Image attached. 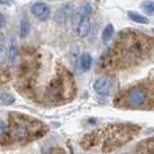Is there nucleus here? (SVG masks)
<instances>
[{
    "label": "nucleus",
    "mask_w": 154,
    "mask_h": 154,
    "mask_svg": "<svg viewBox=\"0 0 154 154\" xmlns=\"http://www.w3.org/2000/svg\"><path fill=\"white\" fill-rule=\"evenodd\" d=\"M153 50V37L136 29H124L102 57L101 66L109 72L133 69L146 62Z\"/></svg>",
    "instance_id": "obj_1"
},
{
    "label": "nucleus",
    "mask_w": 154,
    "mask_h": 154,
    "mask_svg": "<svg viewBox=\"0 0 154 154\" xmlns=\"http://www.w3.org/2000/svg\"><path fill=\"white\" fill-rule=\"evenodd\" d=\"M44 132V124L29 116L12 112L9 117L7 137L13 141H28L42 136Z\"/></svg>",
    "instance_id": "obj_2"
},
{
    "label": "nucleus",
    "mask_w": 154,
    "mask_h": 154,
    "mask_svg": "<svg viewBox=\"0 0 154 154\" xmlns=\"http://www.w3.org/2000/svg\"><path fill=\"white\" fill-rule=\"evenodd\" d=\"M154 102V89L148 84H139L124 89L115 99V104L121 108H149Z\"/></svg>",
    "instance_id": "obj_3"
},
{
    "label": "nucleus",
    "mask_w": 154,
    "mask_h": 154,
    "mask_svg": "<svg viewBox=\"0 0 154 154\" xmlns=\"http://www.w3.org/2000/svg\"><path fill=\"white\" fill-rule=\"evenodd\" d=\"M139 131V128L137 129L133 125H111L109 126L106 131L108 132L107 137L104 139L103 144V152H109L112 151L117 147L124 145L126 141L134 136V133Z\"/></svg>",
    "instance_id": "obj_4"
},
{
    "label": "nucleus",
    "mask_w": 154,
    "mask_h": 154,
    "mask_svg": "<svg viewBox=\"0 0 154 154\" xmlns=\"http://www.w3.org/2000/svg\"><path fill=\"white\" fill-rule=\"evenodd\" d=\"M91 7L89 5H85L84 7L79 9V13L77 14V24H75V31L78 36L86 37L89 30H91Z\"/></svg>",
    "instance_id": "obj_5"
},
{
    "label": "nucleus",
    "mask_w": 154,
    "mask_h": 154,
    "mask_svg": "<svg viewBox=\"0 0 154 154\" xmlns=\"http://www.w3.org/2000/svg\"><path fill=\"white\" fill-rule=\"evenodd\" d=\"M94 89L99 95L108 96L109 93H110V89H111V80H110V78H99L94 84Z\"/></svg>",
    "instance_id": "obj_6"
},
{
    "label": "nucleus",
    "mask_w": 154,
    "mask_h": 154,
    "mask_svg": "<svg viewBox=\"0 0 154 154\" xmlns=\"http://www.w3.org/2000/svg\"><path fill=\"white\" fill-rule=\"evenodd\" d=\"M31 13L34 14L35 17H37L41 21H45L49 19L50 16V8L48 5L43 4V2H37V4H34L31 6Z\"/></svg>",
    "instance_id": "obj_7"
},
{
    "label": "nucleus",
    "mask_w": 154,
    "mask_h": 154,
    "mask_svg": "<svg viewBox=\"0 0 154 154\" xmlns=\"http://www.w3.org/2000/svg\"><path fill=\"white\" fill-rule=\"evenodd\" d=\"M137 154H154V137L141 143L137 148Z\"/></svg>",
    "instance_id": "obj_8"
},
{
    "label": "nucleus",
    "mask_w": 154,
    "mask_h": 154,
    "mask_svg": "<svg viewBox=\"0 0 154 154\" xmlns=\"http://www.w3.org/2000/svg\"><path fill=\"white\" fill-rule=\"evenodd\" d=\"M17 54H19V51H17V44H16V42L14 39H12V42H11V44L8 46V50H7V60L9 63H13L14 60L16 59V57H17Z\"/></svg>",
    "instance_id": "obj_9"
},
{
    "label": "nucleus",
    "mask_w": 154,
    "mask_h": 154,
    "mask_svg": "<svg viewBox=\"0 0 154 154\" xmlns=\"http://www.w3.org/2000/svg\"><path fill=\"white\" fill-rule=\"evenodd\" d=\"M30 31V23L27 17H22L21 22H20V37L21 38H26L29 35Z\"/></svg>",
    "instance_id": "obj_10"
},
{
    "label": "nucleus",
    "mask_w": 154,
    "mask_h": 154,
    "mask_svg": "<svg viewBox=\"0 0 154 154\" xmlns=\"http://www.w3.org/2000/svg\"><path fill=\"white\" fill-rule=\"evenodd\" d=\"M92 66V56L89 54H84L80 58V67L82 71H88Z\"/></svg>",
    "instance_id": "obj_11"
},
{
    "label": "nucleus",
    "mask_w": 154,
    "mask_h": 154,
    "mask_svg": "<svg viewBox=\"0 0 154 154\" xmlns=\"http://www.w3.org/2000/svg\"><path fill=\"white\" fill-rule=\"evenodd\" d=\"M128 16L131 19L132 21H134V22L141 23V24H146V23H148L147 17L140 15V14L136 13V12H133V11H129V12H128Z\"/></svg>",
    "instance_id": "obj_12"
},
{
    "label": "nucleus",
    "mask_w": 154,
    "mask_h": 154,
    "mask_svg": "<svg viewBox=\"0 0 154 154\" xmlns=\"http://www.w3.org/2000/svg\"><path fill=\"white\" fill-rule=\"evenodd\" d=\"M112 35H114V26L111 23H109V24L106 26L104 30L102 32V39H103V42L104 43L109 42L111 39V37H112Z\"/></svg>",
    "instance_id": "obj_13"
},
{
    "label": "nucleus",
    "mask_w": 154,
    "mask_h": 154,
    "mask_svg": "<svg viewBox=\"0 0 154 154\" xmlns=\"http://www.w3.org/2000/svg\"><path fill=\"white\" fill-rule=\"evenodd\" d=\"M141 8L148 15H153L154 14V2H152V1H145L141 5Z\"/></svg>",
    "instance_id": "obj_14"
},
{
    "label": "nucleus",
    "mask_w": 154,
    "mask_h": 154,
    "mask_svg": "<svg viewBox=\"0 0 154 154\" xmlns=\"http://www.w3.org/2000/svg\"><path fill=\"white\" fill-rule=\"evenodd\" d=\"M14 101H15V99H14L13 95L7 94V93H2V95H1V102H2V104L9 106V104H13Z\"/></svg>",
    "instance_id": "obj_15"
},
{
    "label": "nucleus",
    "mask_w": 154,
    "mask_h": 154,
    "mask_svg": "<svg viewBox=\"0 0 154 154\" xmlns=\"http://www.w3.org/2000/svg\"><path fill=\"white\" fill-rule=\"evenodd\" d=\"M2 5H12V0H0Z\"/></svg>",
    "instance_id": "obj_16"
},
{
    "label": "nucleus",
    "mask_w": 154,
    "mask_h": 154,
    "mask_svg": "<svg viewBox=\"0 0 154 154\" xmlns=\"http://www.w3.org/2000/svg\"><path fill=\"white\" fill-rule=\"evenodd\" d=\"M0 17H1V21H0V23H1V28L4 27V22H5V17H4V14L1 13L0 14Z\"/></svg>",
    "instance_id": "obj_17"
},
{
    "label": "nucleus",
    "mask_w": 154,
    "mask_h": 154,
    "mask_svg": "<svg viewBox=\"0 0 154 154\" xmlns=\"http://www.w3.org/2000/svg\"><path fill=\"white\" fill-rule=\"evenodd\" d=\"M153 32H154V29H153Z\"/></svg>",
    "instance_id": "obj_18"
}]
</instances>
